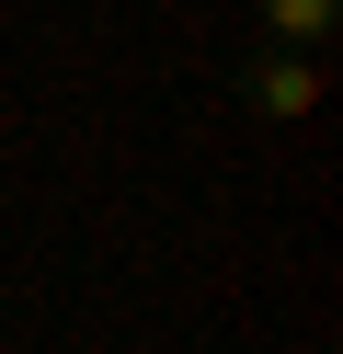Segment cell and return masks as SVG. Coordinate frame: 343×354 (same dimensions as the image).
Listing matches in <instances>:
<instances>
[{"label":"cell","instance_id":"cell-1","mask_svg":"<svg viewBox=\"0 0 343 354\" xmlns=\"http://www.w3.org/2000/svg\"><path fill=\"white\" fill-rule=\"evenodd\" d=\"M240 103H252L263 126H309V115H320V57H297V46H263V57L240 69Z\"/></svg>","mask_w":343,"mask_h":354},{"label":"cell","instance_id":"cell-2","mask_svg":"<svg viewBox=\"0 0 343 354\" xmlns=\"http://www.w3.org/2000/svg\"><path fill=\"white\" fill-rule=\"evenodd\" d=\"M252 12H263V46H297V57L343 35V0H252Z\"/></svg>","mask_w":343,"mask_h":354}]
</instances>
